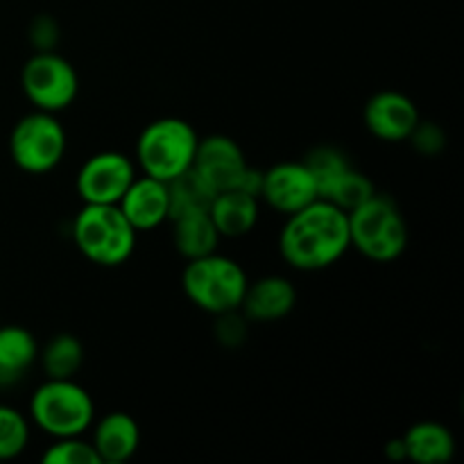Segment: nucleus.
Wrapping results in <instances>:
<instances>
[{"instance_id":"nucleus-1","label":"nucleus","mask_w":464,"mask_h":464,"mask_svg":"<svg viewBox=\"0 0 464 464\" xmlns=\"http://www.w3.org/2000/svg\"><path fill=\"white\" fill-rule=\"evenodd\" d=\"M285 218L288 220L281 229L279 252L295 270H324L338 263L352 247L347 211L326 199H315Z\"/></svg>"},{"instance_id":"nucleus-2","label":"nucleus","mask_w":464,"mask_h":464,"mask_svg":"<svg viewBox=\"0 0 464 464\" xmlns=\"http://www.w3.org/2000/svg\"><path fill=\"white\" fill-rule=\"evenodd\" d=\"M139 231L130 225L118 204H84L72 222V240L86 261L116 267L130 261Z\"/></svg>"},{"instance_id":"nucleus-3","label":"nucleus","mask_w":464,"mask_h":464,"mask_svg":"<svg viewBox=\"0 0 464 464\" xmlns=\"http://www.w3.org/2000/svg\"><path fill=\"white\" fill-rule=\"evenodd\" d=\"M352 247L376 263H392L406 252L411 229L401 208L385 195L374 193L347 213Z\"/></svg>"},{"instance_id":"nucleus-4","label":"nucleus","mask_w":464,"mask_h":464,"mask_svg":"<svg viewBox=\"0 0 464 464\" xmlns=\"http://www.w3.org/2000/svg\"><path fill=\"white\" fill-rule=\"evenodd\" d=\"M247 284L243 266L218 252L188 261L181 275V288L188 302L216 317L240 311Z\"/></svg>"},{"instance_id":"nucleus-5","label":"nucleus","mask_w":464,"mask_h":464,"mask_svg":"<svg viewBox=\"0 0 464 464\" xmlns=\"http://www.w3.org/2000/svg\"><path fill=\"white\" fill-rule=\"evenodd\" d=\"M199 136L184 118L152 121L136 140V163L140 172L159 181H172L193 168Z\"/></svg>"},{"instance_id":"nucleus-6","label":"nucleus","mask_w":464,"mask_h":464,"mask_svg":"<svg viewBox=\"0 0 464 464\" xmlns=\"http://www.w3.org/2000/svg\"><path fill=\"white\" fill-rule=\"evenodd\" d=\"M30 420L53 440L77 438L93 426V399L75 379H48L32 394Z\"/></svg>"},{"instance_id":"nucleus-7","label":"nucleus","mask_w":464,"mask_h":464,"mask_svg":"<svg viewBox=\"0 0 464 464\" xmlns=\"http://www.w3.org/2000/svg\"><path fill=\"white\" fill-rule=\"evenodd\" d=\"M68 136L54 113L32 111L14 125L9 134L12 161L27 175H45L66 157Z\"/></svg>"},{"instance_id":"nucleus-8","label":"nucleus","mask_w":464,"mask_h":464,"mask_svg":"<svg viewBox=\"0 0 464 464\" xmlns=\"http://www.w3.org/2000/svg\"><path fill=\"white\" fill-rule=\"evenodd\" d=\"M21 89L34 109L59 113L75 102L80 93V77L66 57L54 50H45L34 53L23 63Z\"/></svg>"},{"instance_id":"nucleus-9","label":"nucleus","mask_w":464,"mask_h":464,"mask_svg":"<svg viewBox=\"0 0 464 464\" xmlns=\"http://www.w3.org/2000/svg\"><path fill=\"white\" fill-rule=\"evenodd\" d=\"M136 177V166L122 152H98L82 163L75 188L84 204H118Z\"/></svg>"},{"instance_id":"nucleus-10","label":"nucleus","mask_w":464,"mask_h":464,"mask_svg":"<svg viewBox=\"0 0 464 464\" xmlns=\"http://www.w3.org/2000/svg\"><path fill=\"white\" fill-rule=\"evenodd\" d=\"M258 198L266 199L272 211L281 216L299 211L311 202L320 199L315 177L304 161H281L267 168L261 175V190Z\"/></svg>"},{"instance_id":"nucleus-11","label":"nucleus","mask_w":464,"mask_h":464,"mask_svg":"<svg viewBox=\"0 0 464 464\" xmlns=\"http://www.w3.org/2000/svg\"><path fill=\"white\" fill-rule=\"evenodd\" d=\"M193 170L211 186L213 190L236 188L249 170L247 157L234 139L225 134H213L199 139L195 152Z\"/></svg>"},{"instance_id":"nucleus-12","label":"nucleus","mask_w":464,"mask_h":464,"mask_svg":"<svg viewBox=\"0 0 464 464\" xmlns=\"http://www.w3.org/2000/svg\"><path fill=\"white\" fill-rule=\"evenodd\" d=\"M367 131L385 143H401L408 140L415 125L420 122V109L399 91H379L372 95L362 111Z\"/></svg>"},{"instance_id":"nucleus-13","label":"nucleus","mask_w":464,"mask_h":464,"mask_svg":"<svg viewBox=\"0 0 464 464\" xmlns=\"http://www.w3.org/2000/svg\"><path fill=\"white\" fill-rule=\"evenodd\" d=\"M118 208L139 234L140 231L157 229L170 218L168 184L148 175L134 177L130 188L125 190V195L118 202Z\"/></svg>"},{"instance_id":"nucleus-14","label":"nucleus","mask_w":464,"mask_h":464,"mask_svg":"<svg viewBox=\"0 0 464 464\" xmlns=\"http://www.w3.org/2000/svg\"><path fill=\"white\" fill-rule=\"evenodd\" d=\"M297 306V288L293 281L279 275H267L249 281L245 297L240 302L245 320L252 322H279Z\"/></svg>"},{"instance_id":"nucleus-15","label":"nucleus","mask_w":464,"mask_h":464,"mask_svg":"<svg viewBox=\"0 0 464 464\" xmlns=\"http://www.w3.org/2000/svg\"><path fill=\"white\" fill-rule=\"evenodd\" d=\"M91 444H93L100 462L122 464L131 460L140 447L139 421L127 412H109L93 426Z\"/></svg>"},{"instance_id":"nucleus-16","label":"nucleus","mask_w":464,"mask_h":464,"mask_svg":"<svg viewBox=\"0 0 464 464\" xmlns=\"http://www.w3.org/2000/svg\"><path fill=\"white\" fill-rule=\"evenodd\" d=\"M258 195L243 188L218 190L208 216L222 238H243L258 222Z\"/></svg>"},{"instance_id":"nucleus-17","label":"nucleus","mask_w":464,"mask_h":464,"mask_svg":"<svg viewBox=\"0 0 464 464\" xmlns=\"http://www.w3.org/2000/svg\"><path fill=\"white\" fill-rule=\"evenodd\" d=\"M406 460L415 464H447L456 456V438L440 421H420L401 438Z\"/></svg>"},{"instance_id":"nucleus-18","label":"nucleus","mask_w":464,"mask_h":464,"mask_svg":"<svg viewBox=\"0 0 464 464\" xmlns=\"http://www.w3.org/2000/svg\"><path fill=\"white\" fill-rule=\"evenodd\" d=\"M39 358V343L25 326H0V385H14Z\"/></svg>"},{"instance_id":"nucleus-19","label":"nucleus","mask_w":464,"mask_h":464,"mask_svg":"<svg viewBox=\"0 0 464 464\" xmlns=\"http://www.w3.org/2000/svg\"><path fill=\"white\" fill-rule=\"evenodd\" d=\"M172 240H175L177 252L186 261H193V258L218 252L222 236L218 234L208 211H195L172 218Z\"/></svg>"},{"instance_id":"nucleus-20","label":"nucleus","mask_w":464,"mask_h":464,"mask_svg":"<svg viewBox=\"0 0 464 464\" xmlns=\"http://www.w3.org/2000/svg\"><path fill=\"white\" fill-rule=\"evenodd\" d=\"M84 344L72 334H57L39 347V358L36 361L44 367L48 379H75L77 372L84 365Z\"/></svg>"},{"instance_id":"nucleus-21","label":"nucleus","mask_w":464,"mask_h":464,"mask_svg":"<svg viewBox=\"0 0 464 464\" xmlns=\"http://www.w3.org/2000/svg\"><path fill=\"white\" fill-rule=\"evenodd\" d=\"M168 198H170V218L168 220H172V218L184 216V213L208 211L213 198H216V190L190 168L184 175L168 181Z\"/></svg>"},{"instance_id":"nucleus-22","label":"nucleus","mask_w":464,"mask_h":464,"mask_svg":"<svg viewBox=\"0 0 464 464\" xmlns=\"http://www.w3.org/2000/svg\"><path fill=\"white\" fill-rule=\"evenodd\" d=\"M374 193V181L352 166L322 190L320 199H326V202L335 204V207L349 213L356 207H361L362 202H367Z\"/></svg>"},{"instance_id":"nucleus-23","label":"nucleus","mask_w":464,"mask_h":464,"mask_svg":"<svg viewBox=\"0 0 464 464\" xmlns=\"http://www.w3.org/2000/svg\"><path fill=\"white\" fill-rule=\"evenodd\" d=\"M30 444V424L25 415L0 403V460H14Z\"/></svg>"},{"instance_id":"nucleus-24","label":"nucleus","mask_w":464,"mask_h":464,"mask_svg":"<svg viewBox=\"0 0 464 464\" xmlns=\"http://www.w3.org/2000/svg\"><path fill=\"white\" fill-rule=\"evenodd\" d=\"M304 163H306V168L311 170V175L315 177V184H317V190H320V195L322 190L335 179V177H340L347 168H352V163H349V159L344 157L343 150L329 148V145H322V148L311 150L308 157L304 159Z\"/></svg>"},{"instance_id":"nucleus-25","label":"nucleus","mask_w":464,"mask_h":464,"mask_svg":"<svg viewBox=\"0 0 464 464\" xmlns=\"http://www.w3.org/2000/svg\"><path fill=\"white\" fill-rule=\"evenodd\" d=\"M45 464H102L93 444L77 438H59L50 444L48 451L44 453Z\"/></svg>"},{"instance_id":"nucleus-26","label":"nucleus","mask_w":464,"mask_h":464,"mask_svg":"<svg viewBox=\"0 0 464 464\" xmlns=\"http://www.w3.org/2000/svg\"><path fill=\"white\" fill-rule=\"evenodd\" d=\"M408 140L412 143V148L417 150L424 157H438L444 148H447V131L440 125L429 121H421L415 125L412 134L408 136Z\"/></svg>"},{"instance_id":"nucleus-27","label":"nucleus","mask_w":464,"mask_h":464,"mask_svg":"<svg viewBox=\"0 0 464 464\" xmlns=\"http://www.w3.org/2000/svg\"><path fill=\"white\" fill-rule=\"evenodd\" d=\"M30 44L34 45L36 53H45V50H54L59 44V25L53 16H36L30 23Z\"/></svg>"},{"instance_id":"nucleus-28","label":"nucleus","mask_w":464,"mask_h":464,"mask_svg":"<svg viewBox=\"0 0 464 464\" xmlns=\"http://www.w3.org/2000/svg\"><path fill=\"white\" fill-rule=\"evenodd\" d=\"M238 311H231V313H225V315H218V338H220V343L229 344V347H234V344L243 343L245 338V315L238 317L236 315Z\"/></svg>"},{"instance_id":"nucleus-29","label":"nucleus","mask_w":464,"mask_h":464,"mask_svg":"<svg viewBox=\"0 0 464 464\" xmlns=\"http://www.w3.org/2000/svg\"><path fill=\"white\" fill-rule=\"evenodd\" d=\"M388 456L392 458V460H406V451H403L401 438L388 444Z\"/></svg>"}]
</instances>
